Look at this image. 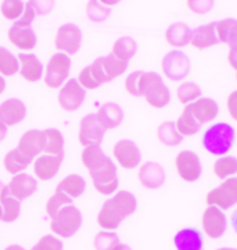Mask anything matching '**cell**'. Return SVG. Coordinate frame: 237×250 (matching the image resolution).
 <instances>
[{
	"label": "cell",
	"instance_id": "6da1fadb",
	"mask_svg": "<svg viewBox=\"0 0 237 250\" xmlns=\"http://www.w3.org/2000/svg\"><path fill=\"white\" fill-rule=\"evenodd\" d=\"M125 89L133 98H144L153 108H164L171 100V92L157 72H131L125 80Z\"/></svg>",
	"mask_w": 237,
	"mask_h": 250
},
{
	"label": "cell",
	"instance_id": "7a4b0ae2",
	"mask_svg": "<svg viewBox=\"0 0 237 250\" xmlns=\"http://www.w3.org/2000/svg\"><path fill=\"white\" fill-rule=\"evenodd\" d=\"M82 164L89 171L93 187L101 195H111L118 188V177H117V167L101 152L100 146H88L83 149L80 154Z\"/></svg>",
	"mask_w": 237,
	"mask_h": 250
},
{
	"label": "cell",
	"instance_id": "3957f363",
	"mask_svg": "<svg viewBox=\"0 0 237 250\" xmlns=\"http://www.w3.org/2000/svg\"><path fill=\"white\" fill-rule=\"evenodd\" d=\"M128 68V62H121L113 54L99 57L90 65L79 72L78 82L83 89L93 90L122 75Z\"/></svg>",
	"mask_w": 237,
	"mask_h": 250
},
{
	"label": "cell",
	"instance_id": "277c9868",
	"mask_svg": "<svg viewBox=\"0 0 237 250\" xmlns=\"http://www.w3.org/2000/svg\"><path fill=\"white\" fill-rule=\"evenodd\" d=\"M136 207L138 202L133 193L128 190H119L103 203L97 214V224L103 231L113 232L126 217L136 211Z\"/></svg>",
	"mask_w": 237,
	"mask_h": 250
},
{
	"label": "cell",
	"instance_id": "5b68a950",
	"mask_svg": "<svg viewBox=\"0 0 237 250\" xmlns=\"http://www.w3.org/2000/svg\"><path fill=\"white\" fill-rule=\"evenodd\" d=\"M201 142L202 147L212 156H226L236 142V129L228 123H214L205 129Z\"/></svg>",
	"mask_w": 237,
	"mask_h": 250
},
{
	"label": "cell",
	"instance_id": "8992f818",
	"mask_svg": "<svg viewBox=\"0 0 237 250\" xmlns=\"http://www.w3.org/2000/svg\"><path fill=\"white\" fill-rule=\"evenodd\" d=\"M82 225V213L74 205L62 206L52 217L50 229L60 238H71L78 232Z\"/></svg>",
	"mask_w": 237,
	"mask_h": 250
},
{
	"label": "cell",
	"instance_id": "52a82bcc",
	"mask_svg": "<svg viewBox=\"0 0 237 250\" xmlns=\"http://www.w3.org/2000/svg\"><path fill=\"white\" fill-rule=\"evenodd\" d=\"M207 206H214L220 210H228L237 205V177L225 179L220 185L211 189L205 196Z\"/></svg>",
	"mask_w": 237,
	"mask_h": 250
},
{
	"label": "cell",
	"instance_id": "ba28073f",
	"mask_svg": "<svg viewBox=\"0 0 237 250\" xmlns=\"http://www.w3.org/2000/svg\"><path fill=\"white\" fill-rule=\"evenodd\" d=\"M161 70L172 82L183 81L190 72V60L182 50H171L161 60Z\"/></svg>",
	"mask_w": 237,
	"mask_h": 250
},
{
	"label": "cell",
	"instance_id": "9c48e42d",
	"mask_svg": "<svg viewBox=\"0 0 237 250\" xmlns=\"http://www.w3.org/2000/svg\"><path fill=\"white\" fill-rule=\"evenodd\" d=\"M71 70V60L67 54L56 53L50 57L46 65L44 83L47 88L56 89L65 82Z\"/></svg>",
	"mask_w": 237,
	"mask_h": 250
},
{
	"label": "cell",
	"instance_id": "30bf717a",
	"mask_svg": "<svg viewBox=\"0 0 237 250\" xmlns=\"http://www.w3.org/2000/svg\"><path fill=\"white\" fill-rule=\"evenodd\" d=\"M201 228L202 232L211 239H218L223 236L228 228V218L223 210L214 206H207L201 214Z\"/></svg>",
	"mask_w": 237,
	"mask_h": 250
},
{
	"label": "cell",
	"instance_id": "8fae6325",
	"mask_svg": "<svg viewBox=\"0 0 237 250\" xmlns=\"http://www.w3.org/2000/svg\"><path fill=\"white\" fill-rule=\"evenodd\" d=\"M175 168L184 182H196L201 177L202 167L198 156L192 150H182L175 157Z\"/></svg>",
	"mask_w": 237,
	"mask_h": 250
},
{
	"label": "cell",
	"instance_id": "7c38bea8",
	"mask_svg": "<svg viewBox=\"0 0 237 250\" xmlns=\"http://www.w3.org/2000/svg\"><path fill=\"white\" fill-rule=\"evenodd\" d=\"M80 42H82L80 29L75 24H64L59 28L56 34L54 46L59 52L67 56H74L78 53Z\"/></svg>",
	"mask_w": 237,
	"mask_h": 250
},
{
	"label": "cell",
	"instance_id": "4fadbf2b",
	"mask_svg": "<svg viewBox=\"0 0 237 250\" xmlns=\"http://www.w3.org/2000/svg\"><path fill=\"white\" fill-rule=\"evenodd\" d=\"M105 129L100 125L96 114H88L80 120L78 141L82 146H100Z\"/></svg>",
	"mask_w": 237,
	"mask_h": 250
},
{
	"label": "cell",
	"instance_id": "5bb4252c",
	"mask_svg": "<svg viewBox=\"0 0 237 250\" xmlns=\"http://www.w3.org/2000/svg\"><path fill=\"white\" fill-rule=\"evenodd\" d=\"M113 153L117 163L125 170H133L140 164V150L133 141L129 139L118 141L113 147Z\"/></svg>",
	"mask_w": 237,
	"mask_h": 250
},
{
	"label": "cell",
	"instance_id": "9a60e30c",
	"mask_svg": "<svg viewBox=\"0 0 237 250\" xmlns=\"http://www.w3.org/2000/svg\"><path fill=\"white\" fill-rule=\"evenodd\" d=\"M18 153L25 159L29 164L31 161L39 156V153L44 152V132L39 129L26 131L18 141V146L16 147Z\"/></svg>",
	"mask_w": 237,
	"mask_h": 250
},
{
	"label": "cell",
	"instance_id": "2e32d148",
	"mask_svg": "<svg viewBox=\"0 0 237 250\" xmlns=\"http://www.w3.org/2000/svg\"><path fill=\"white\" fill-rule=\"evenodd\" d=\"M85 98H86V92L79 85L78 80H68L67 83L60 89L59 103L65 111H75L82 106Z\"/></svg>",
	"mask_w": 237,
	"mask_h": 250
},
{
	"label": "cell",
	"instance_id": "e0dca14e",
	"mask_svg": "<svg viewBox=\"0 0 237 250\" xmlns=\"http://www.w3.org/2000/svg\"><path fill=\"white\" fill-rule=\"evenodd\" d=\"M138 178L141 187L150 190H156L165 182V171L158 163L147 161L140 166Z\"/></svg>",
	"mask_w": 237,
	"mask_h": 250
},
{
	"label": "cell",
	"instance_id": "ac0fdd59",
	"mask_svg": "<svg viewBox=\"0 0 237 250\" xmlns=\"http://www.w3.org/2000/svg\"><path fill=\"white\" fill-rule=\"evenodd\" d=\"M9 41L16 46L20 50H32L36 46V35L34 29L29 25H22L18 21L13 24V27L10 28L9 32Z\"/></svg>",
	"mask_w": 237,
	"mask_h": 250
},
{
	"label": "cell",
	"instance_id": "d6986e66",
	"mask_svg": "<svg viewBox=\"0 0 237 250\" xmlns=\"http://www.w3.org/2000/svg\"><path fill=\"white\" fill-rule=\"evenodd\" d=\"M36 188H38V182L34 177L24 174V172H20L11 178L7 185V190L14 199L21 202L31 195H34L36 192Z\"/></svg>",
	"mask_w": 237,
	"mask_h": 250
},
{
	"label": "cell",
	"instance_id": "ffe728a7",
	"mask_svg": "<svg viewBox=\"0 0 237 250\" xmlns=\"http://www.w3.org/2000/svg\"><path fill=\"white\" fill-rule=\"evenodd\" d=\"M174 245L176 250H202L204 235L197 228H182L175 233Z\"/></svg>",
	"mask_w": 237,
	"mask_h": 250
},
{
	"label": "cell",
	"instance_id": "44dd1931",
	"mask_svg": "<svg viewBox=\"0 0 237 250\" xmlns=\"http://www.w3.org/2000/svg\"><path fill=\"white\" fill-rule=\"evenodd\" d=\"M190 108H192L194 118L200 125L212 123L219 114L218 103L211 98H202L201 96L198 100H196L194 103L190 104Z\"/></svg>",
	"mask_w": 237,
	"mask_h": 250
},
{
	"label": "cell",
	"instance_id": "7402d4cb",
	"mask_svg": "<svg viewBox=\"0 0 237 250\" xmlns=\"http://www.w3.org/2000/svg\"><path fill=\"white\" fill-rule=\"evenodd\" d=\"M25 116V104L20 99H7L0 104V121L6 126L20 124Z\"/></svg>",
	"mask_w": 237,
	"mask_h": 250
},
{
	"label": "cell",
	"instance_id": "603a6c76",
	"mask_svg": "<svg viewBox=\"0 0 237 250\" xmlns=\"http://www.w3.org/2000/svg\"><path fill=\"white\" fill-rule=\"evenodd\" d=\"M17 59L20 62V74L24 80L28 82H38L42 80L43 65L35 54L20 53Z\"/></svg>",
	"mask_w": 237,
	"mask_h": 250
},
{
	"label": "cell",
	"instance_id": "cb8c5ba5",
	"mask_svg": "<svg viewBox=\"0 0 237 250\" xmlns=\"http://www.w3.org/2000/svg\"><path fill=\"white\" fill-rule=\"evenodd\" d=\"M219 43V39L215 31V24H205L200 25L194 31H192V39H190V45L193 46L196 50H205L211 46H215Z\"/></svg>",
	"mask_w": 237,
	"mask_h": 250
},
{
	"label": "cell",
	"instance_id": "d4e9b609",
	"mask_svg": "<svg viewBox=\"0 0 237 250\" xmlns=\"http://www.w3.org/2000/svg\"><path fill=\"white\" fill-rule=\"evenodd\" d=\"M62 159L64 157L52 156V154H43V156L38 157L34 163L35 175L40 181H50L60 170Z\"/></svg>",
	"mask_w": 237,
	"mask_h": 250
},
{
	"label": "cell",
	"instance_id": "484cf974",
	"mask_svg": "<svg viewBox=\"0 0 237 250\" xmlns=\"http://www.w3.org/2000/svg\"><path fill=\"white\" fill-rule=\"evenodd\" d=\"M190 39L192 29L183 22H174L165 31V42L175 47V50H180L184 46L190 45Z\"/></svg>",
	"mask_w": 237,
	"mask_h": 250
},
{
	"label": "cell",
	"instance_id": "4316f807",
	"mask_svg": "<svg viewBox=\"0 0 237 250\" xmlns=\"http://www.w3.org/2000/svg\"><path fill=\"white\" fill-rule=\"evenodd\" d=\"M96 117L104 129H113L122 123L123 111L117 103H105L99 108Z\"/></svg>",
	"mask_w": 237,
	"mask_h": 250
},
{
	"label": "cell",
	"instance_id": "83f0119b",
	"mask_svg": "<svg viewBox=\"0 0 237 250\" xmlns=\"http://www.w3.org/2000/svg\"><path fill=\"white\" fill-rule=\"evenodd\" d=\"M0 206H1V221L3 223H14L20 215L21 205L17 199L10 195L7 187H4L0 195Z\"/></svg>",
	"mask_w": 237,
	"mask_h": 250
},
{
	"label": "cell",
	"instance_id": "f1b7e54d",
	"mask_svg": "<svg viewBox=\"0 0 237 250\" xmlns=\"http://www.w3.org/2000/svg\"><path fill=\"white\" fill-rule=\"evenodd\" d=\"M176 129L182 136H193V135L198 134L201 125L197 123V120L194 118L193 113L190 106H184L182 113L179 114L178 120H176Z\"/></svg>",
	"mask_w": 237,
	"mask_h": 250
},
{
	"label": "cell",
	"instance_id": "f546056e",
	"mask_svg": "<svg viewBox=\"0 0 237 250\" xmlns=\"http://www.w3.org/2000/svg\"><path fill=\"white\" fill-rule=\"evenodd\" d=\"M85 188H86V181L85 179L82 178L80 175L71 174V175H67L62 181H60V184L57 185L56 190H60L64 195H67L74 200V199L79 197L85 192Z\"/></svg>",
	"mask_w": 237,
	"mask_h": 250
},
{
	"label": "cell",
	"instance_id": "4dcf8cb0",
	"mask_svg": "<svg viewBox=\"0 0 237 250\" xmlns=\"http://www.w3.org/2000/svg\"><path fill=\"white\" fill-rule=\"evenodd\" d=\"M212 172L217 178L225 179L232 178L233 175L237 174V159L233 156H222L218 157L212 164Z\"/></svg>",
	"mask_w": 237,
	"mask_h": 250
},
{
	"label": "cell",
	"instance_id": "1f68e13d",
	"mask_svg": "<svg viewBox=\"0 0 237 250\" xmlns=\"http://www.w3.org/2000/svg\"><path fill=\"white\" fill-rule=\"evenodd\" d=\"M157 139L161 145L168 146V147H174V146H178L179 143L182 142L183 136L178 132L175 123L165 121V123L158 125Z\"/></svg>",
	"mask_w": 237,
	"mask_h": 250
},
{
	"label": "cell",
	"instance_id": "d6a6232c",
	"mask_svg": "<svg viewBox=\"0 0 237 250\" xmlns=\"http://www.w3.org/2000/svg\"><path fill=\"white\" fill-rule=\"evenodd\" d=\"M44 132V153L64 157V136L54 128H49Z\"/></svg>",
	"mask_w": 237,
	"mask_h": 250
},
{
	"label": "cell",
	"instance_id": "836d02e7",
	"mask_svg": "<svg viewBox=\"0 0 237 250\" xmlns=\"http://www.w3.org/2000/svg\"><path fill=\"white\" fill-rule=\"evenodd\" d=\"M136 50H138V45L131 36H122L115 41L111 54L118 60L128 62L136 54Z\"/></svg>",
	"mask_w": 237,
	"mask_h": 250
},
{
	"label": "cell",
	"instance_id": "e575fe53",
	"mask_svg": "<svg viewBox=\"0 0 237 250\" xmlns=\"http://www.w3.org/2000/svg\"><path fill=\"white\" fill-rule=\"evenodd\" d=\"M176 98H178L180 104L190 106L196 100L201 98V89L194 82H183L176 89Z\"/></svg>",
	"mask_w": 237,
	"mask_h": 250
},
{
	"label": "cell",
	"instance_id": "d590c367",
	"mask_svg": "<svg viewBox=\"0 0 237 250\" xmlns=\"http://www.w3.org/2000/svg\"><path fill=\"white\" fill-rule=\"evenodd\" d=\"M3 164H4V168L9 174H13V175H17L20 172L25 170L26 167L29 166V163L18 153L17 149H13L10 150L6 156H4V160H3Z\"/></svg>",
	"mask_w": 237,
	"mask_h": 250
},
{
	"label": "cell",
	"instance_id": "8d00e7d4",
	"mask_svg": "<svg viewBox=\"0 0 237 250\" xmlns=\"http://www.w3.org/2000/svg\"><path fill=\"white\" fill-rule=\"evenodd\" d=\"M20 71V62L16 56L10 53L6 47H0V74L13 77Z\"/></svg>",
	"mask_w": 237,
	"mask_h": 250
},
{
	"label": "cell",
	"instance_id": "74e56055",
	"mask_svg": "<svg viewBox=\"0 0 237 250\" xmlns=\"http://www.w3.org/2000/svg\"><path fill=\"white\" fill-rule=\"evenodd\" d=\"M25 9V4L20 0H6L1 3L0 6V11H1V16L9 20V21H17L20 17L22 16Z\"/></svg>",
	"mask_w": 237,
	"mask_h": 250
},
{
	"label": "cell",
	"instance_id": "f35d334b",
	"mask_svg": "<svg viewBox=\"0 0 237 250\" xmlns=\"http://www.w3.org/2000/svg\"><path fill=\"white\" fill-rule=\"evenodd\" d=\"M118 243H119L118 235L111 231H100L95 235L93 239L95 250H114Z\"/></svg>",
	"mask_w": 237,
	"mask_h": 250
},
{
	"label": "cell",
	"instance_id": "ab89813d",
	"mask_svg": "<svg viewBox=\"0 0 237 250\" xmlns=\"http://www.w3.org/2000/svg\"><path fill=\"white\" fill-rule=\"evenodd\" d=\"M110 13H111L110 7L104 6L101 1H95L93 0V1H89L88 4H86V16L93 22L104 21L110 16Z\"/></svg>",
	"mask_w": 237,
	"mask_h": 250
},
{
	"label": "cell",
	"instance_id": "60d3db41",
	"mask_svg": "<svg viewBox=\"0 0 237 250\" xmlns=\"http://www.w3.org/2000/svg\"><path fill=\"white\" fill-rule=\"evenodd\" d=\"M71 202H72L71 197H68L67 195H64L60 190H56L54 195H53V196L47 200V203H46V213H47V215L52 218V217H54L56 213L61 208L62 206L71 205Z\"/></svg>",
	"mask_w": 237,
	"mask_h": 250
},
{
	"label": "cell",
	"instance_id": "b9f144b4",
	"mask_svg": "<svg viewBox=\"0 0 237 250\" xmlns=\"http://www.w3.org/2000/svg\"><path fill=\"white\" fill-rule=\"evenodd\" d=\"M31 250H62V242L54 235H44Z\"/></svg>",
	"mask_w": 237,
	"mask_h": 250
},
{
	"label": "cell",
	"instance_id": "7bdbcfd3",
	"mask_svg": "<svg viewBox=\"0 0 237 250\" xmlns=\"http://www.w3.org/2000/svg\"><path fill=\"white\" fill-rule=\"evenodd\" d=\"M186 4H187V9L190 10L192 13L202 16V14L208 13L212 9L214 1H211V0H189Z\"/></svg>",
	"mask_w": 237,
	"mask_h": 250
},
{
	"label": "cell",
	"instance_id": "ee69618b",
	"mask_svg": "<svg viewBox=\"0 0 237 250\" xmlns=\"http://www.w3.org/2000/svg\"><path fill=\"white\" fill-rule=\"evenodd\" d=\"M35 16L36 11L35 7H34V1H28V3H25V9H24L22 16H21L20 20H17V21L20 24H22V25H29V27H31V24L34 22Z\"/></svg>",
	"mask_w": 237,
	"mask_h": 250
},
{
	"label": "cell",
	"instance_id": "f6af8a7d",
	"mask_svg": "<svg viewBox=\"0 0 237 250\" xmlns=\"http://www.w3.org/2000/svg\"><path fill=\"white\" fill-rule=\"evenodd\" d=\"M226 110L229 117L237 123V90L230 92V95L226 99Z\"/></svg>",
	"mask_w": 237,
	"mask_h": 250
},
{
	"label": "cell",
	"instance_id": "bcb514c9",
	"mask_svg": "<svg viewBox=\"0 0 237 250\" xmlns=\"http://www.w3.org/2000/svg\"><path fill=\"white\" fill-rule=\"evenodd\" d=\"M53 1H34V7H35L36 14L39 16H43V14H47L53 7Z\"/></svg>",
	"mask_w": 237,
	"mask_h": 250
},
{
	"label": "cell",
	"instance_id": "7dc6e473",
	"mask_svg": "<svg viewBox=\"0 0 237 250\" xmlns=\"http://www.w3.org/2000/svg\"><path fill=\"white\" fill-rule=\"evenodd\" d=\"M226 45H229V49L237 50V25L233 28V31L230 32V35L228 36Z\"/></svg>",
	"mask_w": 237,
	"mask_h": 250
},
{
	"label": "cell",
	"instance_id": "c3c4849f",
	"mask_svg": "<svg viewBox=\"0 0 237 250\" xmlns=\"http://www.w3.org/2000/svg\"><path fill=\"white\" fill-rule=\"evenodd\" d=\"M228 64L230 65V68H232V70H235V71L237 72V50L229 49Z\"/></svg>",
	"mask_w": 237,
	"mask_h": 250
},
{
	"label": "cell",
	"instance_id": "681fc988",
	"mask_svg": "<svg viewBox=\"0 0 237 250\" xmlns=\"http://www.w3.org/2000/svg\"><path fill=\"white\" fill-rule=\"evenodd\" d=\"M6 135H7V126L0 121V142L6 138Z\"/></svg>",
	"mask_w": 237,
	"mask_h": 250
},
{
	"label": "cell",
	"instance_id": "f907efd6",
	"mask_svg": "<svg viewBox=\"0 0 237 250\" xmlns=\"http://www.w3.org/2000/svg\"><path fill=\"white\" fill-rule=\"evenodd\" d=\"M232 227H233V229H235V232L237 233V208L233 211V214H232Z\"/></svg>",
	"mask_w": 237,
	"mask_h": 250
},
{
	"label": "cell",
	"instance_id": "816d5d0a",
	"mask_svg": "<svg viewBox=\"0 0 237 250\" xmlns=\"http://www.w3.org/2000/svg\"><path fill=\"white\" fill-rule=\"evenodd\" d=\"M4 89H6V81H4V78L0 75V95L4 92Z\"/></svg>",
	"mask_w": 237,
	"mask_h": 250
},
{
	"label": "cell",
	"instance_id": "f5cc1de1",
	"mask_svg": "<svg viewBox=\"0 0 237 250\" xmlns=\"http://www.w3.org/2000/svg\"><path fill=\"white\" fill-rule=\"evenodd\" d=\"M114 250H132L128 245H122V243H118L114 248Z\"/></svg>",
	"mask_w": 237,
	"mask_h": 250
},
{
	"label": "cell",
	"instance_id": "db71d44e",
	"mask_svg": "<svg viewBox=\"0 0 237 250\" xmlns=\"http://www.w3.org/2000/svg\"><path fill=\"white\" fill-rule=\"evenodd\" d=\"M4 250H26L24 249L22 246H20V245H10V246H7Z\"/></svg>",
	"mask_w": 237,
	"mask_h": 250
},
{
	"label": "cell",
	"instance_id": "11a10c76",
	"mask_svg": "<svg viewBox=\"0 0 237 250\" xmlns=\"http://www.w3.org/2000/svg\"><path fill=\"white\" fill-rule=\"evenodd\" d=\"M4 187H6V185H4V184H3V182L0 181V195H1V192H3ZM0 221H1V206H0Z\"/></svg>",
	"mask_w": 237,
	"mask_h": 250
},
{
	"label": "cell",
	"instance_id": "9f6ffc18",
	"mask_svg": "<svg viewBox=\"0 0 237 250\" xmlns=\"http://www.w3.org/2000/svg\"><path fill=\"white\" fill-rule=\"evenodd\" d=\"M217 250H237V249H235V248H219V249H217Z\"/></svg>",
	"mask_w": 237,
	"mask_h": 250
},
{
	"label": "cell",
	"instance_id": "6f0895ef",
	"mask_svg": "<svg viewBox=\"0 0 237 250\" xmlns=\"http://www.w3.org/2000/svg\"><path fill=\"white\" fill-rule=\"evenodd\" d=\"M236 82H237V72H236Z\"/></svg>",
	"mask_w": 237,
	"mask_h": 250
}]
</instances>
